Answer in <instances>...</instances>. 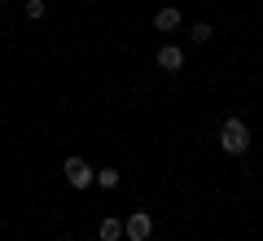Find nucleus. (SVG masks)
Here are the masks:
<instances>
[{
  "mask_svg": "<svg viewBox=\"0 0 263 241\" xmlns=\"http://www.w3.org/2000/svg\"><path fill=\"white\" fill-rule=\"evenodd\" d=\"M62 176H66V184H70V189H88L97 180V171L88 167L84 158H66V162H62Z\"/></svg>",
  "mask_w": 263,
  "mask_h": 241,
  "instance_id": "obj_2",
  "label": "nucleus"
},
{
  "mask_svg": "<svg viewBox=\"0 0 263 241\" xmlns=\"http://www.w3.org/2000/svg\"><path fill=\"white\" fill-rule=\"evenodd\" d=\"M158 66H162L167 75L184 70V48H180V44H162V48H158Z\"/></svg>",
  "mask_w": 263,
  "mask_h": 241,
  "instance_id": "obj_4",
  "label": "nucleus"
},
{
  "mask_svg": "<svg viewBox=\"0 0 263 241\" xmlns=\"http://www.w3.org/2000/svg\"><path fill=\"white\" fill-rule=\"evenodd\" d=\"M154 27H158V31H167V35H171V31L180 27V9H176V5H167V9H158V13H154Z\"/></svg>",
  "mask_w": 263,
  "mask_h": 241,
  "instance_id": "obj_5",
  "label": "nucleus"
},
{
  "mask_svg": "<svg viewBox=\"0 0 263 241\" xmlns=\"http://www.w3.org/2000/svg\"><path fill=\"white\" fill-rule=\"evenodd\" d=\"M44 9H48V5H44V0H27V18H44Z\"/></svg>",
  "mask_w": 263,
  "mask_h": 241,
  "instance_id": "obj_9",
  "label": "nucleus"
},
{
  "mask_svg": "<svg viewBox=\"0 0 263 241\" xmlns=\"http://www.w3.org/2000/svg\"><path fill=\"white\" fill-rule=\"evenodd\" d=\"M219 149H224V154H246V149H250V127H246L241 119H224V127H219Z\"/></svg>",
  "mask_w": 263,
  "mask_h": 241,
  "instance_id": "obj_1",
  "label": "nucleus"
},
{
  "mask_svg": "<svg viewBox=\"0 0 263 241\" xmlns=\"http://www.w3.org/2000/svg\"><path fill=\"white\" fill-rule=\"evenodd\" d=\"M189 35H193L197 44H206V40L215 35V31H211V22H193V31H189Z\"/></svg>",
  "mask_w": 263,
  "mask_h": 241,
  "instance_id": "obj_8",
  "label": "nucleus"
},
{
  "mask_svg": "<svg viewBox=\"0 0 263 241\" xmlns=\"http://www.w3.org/2000/svg\"><path fill=\"white\" fill-rule=\"evenodd\" d=\"M119 171H114V167H101V171H97V184H101V189H119Z\"/></svg>",
  "mask_w": 263,
  "mask_h": 241,
  "instance_id": "obj_7",
  "label": "nucleus"
},
{
  "mask_svg": "<svg viewBox=\"0 0 263 241\" xmlns=\"http://www.w3.org/2000/svg\"><path fill=\"white\" fill-rule=\"evenodd\" d=\"M97 232H101V241H119V237H123V219L105 215V219H101V228H97Z\"/></svg>",
  "mask_w": 263,
  "mask_h": 241,
  "instance_id": "obj_6",
  "label": "nucleus"
},
{
  "mask_svg": "<svg viewBox=\"0 0 263 241\" xmlns=\"http://www.w3.org/2000/svg\"><path fill=\"white\" fill-rule=\"evenodd\" d=\"M149 232H154L149 211H132L127 219H123V237H127V241H149Z\"/></svg>",
  "mask_w": 263,
  "mask_h": 241,
  "instance_id": "obj_3",
  "label": "nucleus"
}]
</instances>
